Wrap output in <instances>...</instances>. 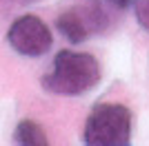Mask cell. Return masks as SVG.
Returning a JSON list of instances; mask_svg holds the SVG:
<instances>
[{"instance_id": "8992f818", "label": "cell", "mask_w": 149, "mask_h": 146, "mask_svg": "<svg viewBox=\"0 0 149 146\" xmlns=\"http://www.w3.org/2000/svg\"><path fill=\"white\" fill-rule=\"evenodd\" d=\"M134 16H136L138 24L145 31H149V0H136L134 2Z\"/></svg>"}, {"instance_id": "ba28073f", "label": "cell", "mask_w": 149, "mask_h": 146, "mask_svg": "<svg viewBox=\"0 0 149 146\" xmlns=\"http://www.w3.org/2000/svg\"><path fill=\"white\" fill-rule=\"evenodd\" d=\"M16 5H31V2H38V0H11Z\"/></svg>"}, {"instance_id": "52a82bcc", "label": "cell", "mask_w": 149, "mask_h": 146, "mask_svg": "<svg viewBox=\"0 0 149 146\" xmlns=\"http://www.w3.org/2000/svg\"><path fill=\"white\" fill-rule=\"evenodd\" d=\"M111 7H116V9H127V7H134V2L136 0H107Z\"/></svg>"}, {"instance_id": "277c9868", "label": "cell", "mask_w": 149, "mask_h": 146, "mask_svg": "<svg viewBox=\"0 0 149 146\" xmlns=\"http://www.w3.org/2000/svg\"><path fill=\"white\" fill-rule=\"evenodd\" d=\"M7 40H9V44L16 53L27 55V58L45 55L54 42L49 27L38 16H29V13L20 16L11 22L9 31H7Z\"/></svg>"}, {"instance_id": "5b68a950", "label": "cell", "mask_w": 149, "mask_h": 146, "mask_svg": "<svg viewBox=\"0 0 149 146\" xmlns=\"http://www.w3.org/2000/svg\"><path fill=\"white\" fill-rule=\"evenodd\" d=\"M13 142L22 146H47V133L33 120H20L13 128Z\"/></svg>"}, {"instance_id": "3957f363", "label": "cell", "mask_w": 149, "mask_h": 146, "mask_svg": "<svg viewBox=\"0 0 149 146\" xmlns=\"http://www.w3.org/2000/svg\"><path fill=\"white\" fill-rule=\"evenodd\" d=\"M56 27L71 44H80L89 36L102 33L109 27V13L98 0H89L62 11L56 20Z\"/></svg>"}, {"instance_id": "6da1fadb", "label": "cell", "mask_w": 149, "mask_h": 146, "mask_svg": "<svg viewBox=\"0 0 149 146\" xmlns=\"http://www.w3.org/2000/svg\"><path fill=\"white\" fill-rule=\"evenodd\" d=\"M100 82V64L89 53L60 51L51 71L42 78V86L56 95H82Z\"/></svg>"}, {"instance_id": "7a4b0ae2", "label": "cell", "mask_w": 149, "mask_h": 146, "mask_svg": "<svg viewBox=\"0 0 149 146\" xmlns=\"http://www.w3.org/2000/svg\"><path fill=\"white\" fill-rule=\"evenodd\" d=\"M131 137V113L123 104H98L85 122L87 146H125Z\"/></svg>"}]
</instances>
